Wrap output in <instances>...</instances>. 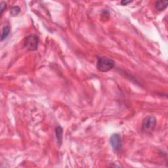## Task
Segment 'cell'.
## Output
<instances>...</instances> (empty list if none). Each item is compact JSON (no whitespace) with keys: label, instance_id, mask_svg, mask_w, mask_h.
Listing matches in <instances>:
<instances>
[{"label":"cell","instance_id":"ba28073f","mask_svg":"<svg viewBox=\"0 0 168 168\" xmlns=\"http://www.w3.org/2000/svg\"><path fill=\"white\" fill-rule=\"evenodd\" d=\"M20 11V9L18 6L13 7L11 10V14L12 16H16L19 13Z\"/></svg>","mask_w":168,"mask_h":168},{"label":"cell","instance_id":"3957f363","mask_svg":"<svg viewBox=\"0 0 168 168\" xmlns=\"http://www.w3.org/2000/svg\"><path fill=\"white\" fill-rule=\"evenodd\" d=\"M156 124V119L154 116H148L145 118L142 124V129L144 131L150 132L154 129Z\"/></svg>","mask_w":168,"mask_h":168},{"label":"cell","instance_id":"9c48e42d","mask_svg":"<svg viewBox=\"0 0 168 168\" xmlns=\"http://www.w3.org/2000/svg\"><path fill=\"white\" fill-rule=\"evenodd\" d=\"M7 4L5 2H1V4H0V7H1V15L3 14V12L4 11V9L6 8Z\"/></svg>","mask_w":168,"mask_h":168},{"label":"cell","instance_id":"5b68a950","mask_svg":"<svg viewBox=\"0 0 168 168\" xmlns=\"http://www.w3.org/2000/svg\"><path fill=\"white\" fill-rule=\"evenodd\" d=\"M168 1H156L154 3L155 9L158 11H162L166 8L167 7Z\"/></svg>","mask_w":168,"mask_h":168},{"label":"cell","instance_id":"52a82bcc","mask_svg":"<svg viewBox=\"0 0 168 168\" xmlns=\"http://www.w3.org/2000/svg\"><path fill=\"white\" fill-rule=\"evenodd\" d=\"M56 135H57V138L58 141L59 142L60 144L62 142V129L61 127L58 126L57 128H56Z\"/></svg>","mask_w":168,"mask_h":168},{"label":"cell","instance_id":"6da1fadb","mask_svg":"<svg viewBox=\"0 0 168 168\" xmlns=\"http://www.w3.org/2000/svg\"><path fill=\"white\" fill-rule=\"evenodd\" d=\"M115 65L114 61L106 57H99L97 58L96 68L102 72H106L112 69Z\"/></svg>","mask_w":168,"mask_h":168},{"label":"cell","instance_id":"277c9868","mask_svg":"<svg viewBox=\"0 0 168 168\" xmlns=\"http://www.w3.org/2000/svg\"><path fill=\"white\" fill-rule=\"evenodd\" d=\"M110 143L112 148L115 151H119L122 146L121 139L119 134L115 133L110 137Z\"/></svg>","mask_w":168,"mask_h":168},{"label":"cell","instance_id":"8992f818","mask_svg":"<svg viewBox=\"0 0 168 168\" xmlns=\"http://www.w3.org/2000/svg\"><path fill=\"white\" fill-rule=\"evenodd\" d=\"M9 33H10V27L9 26H4L1 31V41H3L5 39H6L7 36L9 35Z\"/></svg>","mask_w":168,"mask_h":168},{"label":"cell","instance_id":"7a4b0ae2","mask_svg":"<svg viewBox=\"0 0 168 168\" xmlns=\"http://www.w3.org/2000/svg\"><path fill=\"white\" fill-rule=\"evenodd\" d=\"M39 37L36 35H30L25 38L24 47L29 51H35L37 49Z\"/></svg>","mask_w":168,"mask_h":168},{"label":"cell","instance_id":"30bf717a","mask_svg":"<svg viewBox=\"0 0 168 168\" xmlns=\"http://www.w3.org/2000/svg\"><path fill=\"white\" fill-rule=\"evenodd\" d=\"M131 1H122L121 2V3L123 5V6H126V5H128V4H129V3H131Z\"/></svg>","mask_w":168,"mask_h":168}]
</instances>
